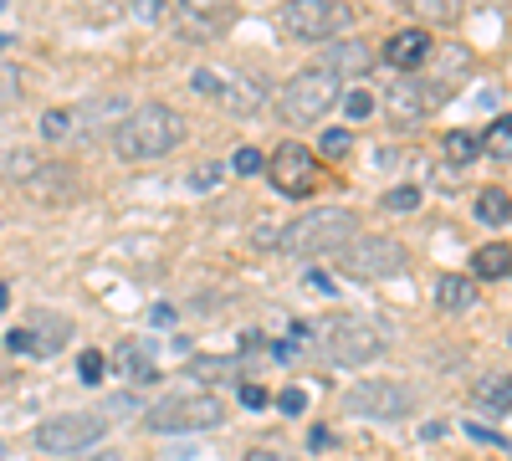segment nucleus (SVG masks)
<instances>
[{"instance_id":"nucleus-1","label":"nucleus","mask_w":512,"mask_h":461,"mask_svg":"<svg viewBox=\"0 0 512 461\" xmlns=\"http://www.w3.org/2000/svg\"><path fill=\"white\" fill-rule=\"evenodd\" d=\"M185 144V118L169 108V103H144L134 113L118 118L113 129V154L128 159V164H149V159H164Z\"/></svg>"},{"instance_id":"nucleus-2","label":"nucleus","mask_w":512,"mask_h":461,"mask_svg":"<svg viewBox=\"0 0 512 461\" xmlns=\"http://www.w3.org/2000/svg\"><path fill=\"white\" fill-rule=\"evenodd\" d=\"M354 236H359V216L349 205H313V211H303L277 231V246L287 257L313 262V257H328V251H344Z\"/></svg>"},{"instance_id":"nucleus-3","label":"nucleus","mask_w":512,"mask_h":461,"mask_svg":"<svg viewBox=\"0 0 512 461\" xmlns=\"http://www.w3.org/2000/svg\"><path fill=\"white\" fill-rule=\"evenodd\" d=\"M226 421V405L210 390H185V395H164L144 410V426L154 436H190V431H216Z\"/></svg>"},{"instance_id":"nucleus-4","label":"nucleus","mask_w":512,"mask_h":461,"mask_svg":"<svg viewBox=\"0 0 512 461\" xmlns=\"http://www.w3.org/2000/svg\"><path fill=\"white\" fill-rule=\"evenodd\" d=\"M338 98H344V82H338V72H328V67L318 62V67H303V72L287 77L277 108H282L287 123H318V118L333 113Z\"/></svg>"},{"instance_id":"nucleus-5","label":"nucleus","mask_w":512,"mask_h":461,"mask_svg":"<svg viewBox=\"0 0 512 461\" xmlns=\"http://www.w3.org/2000/svg\"><path fill=\"white\" fill-rule=\"evenodd\" d=\"M103 436H108L103 410H62L36 426V451L41 456H88Z\"/></svg>"},{"instance_id":"nucleus-6","label":"nucleus","mask_w":512,"mask_h":461,"mask_svg":"<svg viewBox=\"0 0 512 461\" xmlns=\"http://www.w3.org/2000/svg\"><path fill=\"white\" fill-rule=\"evenodd\" d=\"M318 344H323L328 364L359 369V364H374V359L384 354V328H379L374 318L344 313V318H333L328 328H318Z\"/></svg>"},{"instance_id":"nucleus-7","label":"nucleus","mask_w":512,"mask_h":461,"mask_svg":"<svg viewBox=\"0 0 512 461\" xmlns=\"http://www.w3.org/2000/svg\"><path fill=\"white\" fill-rule=\"evenodd\" d=\"M277 26L303 41V47H318V41H338L349 26H354V11L344 6V0H287Z\"/></svg>"},{"instance_id":"nucleus-8","label":"nucleus","mask_w":512,"mask_h":461,"mask_svg":"<svg viewBox=\"0 0 512 461\" xmlns=\"http://www.w3.org/2000/svg\"><path fill=\"white\" fill-rule=\"evenodd\" d=\"M349 415H364V421H405L415 410V390L405 380H390V374H369V380H354L344 395Z\"/></svg>"},{"instance_id":"nucleus-9","label":"nucleus","mask_w":512,"mask_h":461,"mask_svg":"<svg viewBox=\"0 0 512 461\" xmlns=\"http://www.w3.org/2000/svg\"><path fill=\"white\" fill-rule=\"evenodd\" d=\"M338 257H344V272L354 282H384V277H400L410 267L405 241H395V236H364V231L338 251Z\"/></svg>"},{"instance_id":"nucleus-10","label":"nucleus","mask_w":512,"mask_h":461,"mask_svg":"<svg viewBox=\"0 0 512 461\" xmlns=\"http://www.w3.org/2000/svg\"><path fill=\"white\" fill-rule=\"evenodd\" d=\"M67 344H72V318L67 313H52V308L26 313V323L6 333V349L11 354H31V359H52Z\"/></svg>"},{"instance_id":"nucleus-11","label":"nucleus","mask_w":512,"mask_h":461,"mask_svg":"<svg viewBox=\"0 0 512 461\" xmlns=\"http://www.w3.org/2000/svg\"><path fill=\"white\" fill-rule=\"evenodd\" d=\"M318 175H323V164L313 159L308 144H277L267 154V180L287 195V200H303L318 190Z\"/></svg>"},{"instance_id":"nucleus-12","label":"nucleus","mask_w":512,"mask_h":461,"mask_svg":"<svg viewBox=\"0 0 512 461\" xmlns=\"http://www.w3.org/2000/svg\"><path fill=\"white\" fill-rule=\"evenodd\" d=\"M436 103H441V88L425 72H400V77H390V88H384V108H390L395 123H405V129H415Z\"/></svg>"},{"instance_id":"nucleus-13","label":"nucleus","mask_w":512,"mask_h":461,"mask_svg":"<svg viewBox=\"0 0 512 461\" xmlns=\"http://www.w3.org/2000/svg\"><path fill=\"white\" fill-rule=\"evenodd\" d=\"M36 205H72L77 195H82V175L72 170V164H41V170H36V180H26L21 185Z\"/></svg>"},{"instance_id":"nucleus-14","label":"nucleus","mask_w":512,"mask_h":461,"mask_svg":"<svg viewBox=\"0 0 512 461\" xmlns=\"http://www.w3.org/2000/svg\"><path fill=\"white\" fill-rule=\"evenodd\" d=\"M431 52H436V41H431L425 26H405V31H395L390 41H384V62H390L395 72H415Z\"/></svg>"},{"instance_id":"nucleus-15","label":"nucleus","mask_w":512,"mask_h":461,"mask_svg":"<svg viewBox=\"0 0 512 461\" xmlns=\"http://www.w3.org/2000/svg\"><path fill=\"white\" fill-rule=\"evenodd\" d=\"M472 405H477L482 415H492V421L512 415V369H492V374H482V380L472 385Z\"/></svg>"},{"instance_id":"nucleus-16","label":"nucleus","mask_w":512,"mask_h":461,"mask_svg":"<svg viewBox=\"0 0 512 461\" xmlns=\"http://www.w3.org/2000/svg\"><path fill=\"white\" fill-rule=\"evenodd\" d=\"M477 303V282L472 277H461V272H441L436 277V308L441 313H466Z\"/></svg>"},{"instance_id":"nucleus-17","label":"nucleus","mask_w":512,"mask_h":461,"mask_svg":"<svg viewBox=\"0 0 512 461\" xmlns=\"http://www.w3.org/2000/svg\"><path fill=\"white\" fill-rule=\"evenodd\" d=\"M472 277H477V282H502V277H512V246H507V241L477 246V251H472Z\"/></svg>"},{"instance_id":"nucleus-18","label":"nucleus","mask_w":512,"mask_h":461,"mask_svg":"<svg viewBox=\"0 0 512 461\" xmlns=\"http://www.w3.org/2000/svg\"><path fill=\"white\" fill-rule=\"evenodd\" d=\"M323 67L338 72V77H344V72H369L374 67V52L364 47V41H344V36H338L333 47H328V57H323Z\"/></svg>"},{"instance_id":"nucleus-19","label":"nucleus","mask_w":512,"mask_h":461,"mask_svg":"<svg viewBox=\"0 0 512 461\" xmlns=\"http://www.w3.org/2000/svg\"><path fill=\"white\" fill-rule=\"evenodd\" d=\"M113 369L123 374V380H134V385H149V380H159V364H154V354H149L144 344H123Z\"/></svg>"},{"instance_id":"nucleus-20","label":"nucleus","mask_w":512,"mask_h":461,"mask_svg":"<svg viewBox=\"0 0 512 461\" xmlns=\"http://www.w3.org/2000/svg\"><path fill=\"white\" fill-rule=\"evenodd\" d=\"M41 159L36 149H26V144H16V149H6L0 154V180H11V185H26V180H36V170H41Z\"/></svg>"},{"instance_id":"nucleus-21","label":"nucleus","mask_w":512,"mask_h":461,"mask_svg":"<svg viewBox=\"0 0 512 461\" xmlns=\"http://www.w3.org/2000/svg\"><path fill=\"white\" fill-rule=\"evenodd\" d=\"M262 103H267L262 82H241V77H236V82H226V88H221V108H226V113H236V118H241V113L251 118Z\"/></svg>"},{"instance_id":"nucleus-22","label":"nucleus","mask_w":512,"mask_h":461,"mask_svg":"<svg viewBox=\"0 0 512 461\" xmlns=\"http://www.w3.org/2000/svg\"><path fill=\"white\" fill-rule=\"evenodd\" d=\"M477 221H482V226H507V221H512V195L497 190V185L482 190V195H477Z\"/></svg>"},{"instance_id":"nucleus-23","label":"nucleus","mask_w":512,"mask_h":461,"mask_svg":"<svg viewBox=\"0 0 512 461\" xmlns=\"http://www.w3.org/2000/svg\"><path fill=\"white\" fill-rule=\"evenodd\" d=\"M482 149H487L492 159H512V113L492 118V129L482 134Z\"/></svg>"},{"instance_id":"nucleus-24","label":"nucleus","mask_w":512,"mask_h":461,"mask_svg":"<svg viewBox=\"0 0 512 461\" xmlns=\"http://www.w3.org/2000/svg\"><path fill=\"white\" fill-rule=\"evenodd\" d=\"M77 134V113L72 108H47L41 113V139H72Z\"/></svg>"},{"instance_id":"nucleus-25","label":"nucleus","mask_w":512,"mask_h":461,"mask_svg":"<svg viewBox=\"0 0 512 461\" xmlns=\"http://www.w3.org/2000/svg\"><path fill=\"white\" fill-rule=\"evenodd\" d=\"M236 359H221V354H200V359H190V374L200 385H216V380H226V374H236L231 369Z\"/></svg>"},{"instance_id":"nucleus-26","label":"nucleus","mask_w":512,"mask_h":461,"mask_svg":"<svg viewBox=\"0 0 512 461\" xmlns=\"http://www.w3.org/2000/svg\"><path fill=\"white\" fill-rule=\"evenodd\" d=\"M477 154H482V139L477 134H466V129H451L446 134V159L451 164H472Z\"/></svg>"},{"instance_id":"nucleus-27","label":"nucleus","mask_w":512,"mask_h":461,"mask_svg":"<svg viewBox=\"0 0 512 461\" xmlns=\"http://www.w3.org/2000/svg\"><path fill=\"white\" fill-rule=\"evenodd\" d=\"M466 0H410V11L425 16V21H456Z\"/></svg>"},{"instance_id":"nucleus-28","label":"nucleus","mask_w":512,"mask_h":461,"mask_svg":"<svg viewBox=\"0 0 512 461\" xmlns=\"http://www.w3.org/2000/svg\"><path fill=\"white\" fill-rule=\"evenodd\" d=\"M384 211H395V216L420 211V190H415V185H395L390 195H384Z\"/></svg>"},{"instance_id":"nucleus-29","label":"nucleus","mask_w":512,"mask_h":461,"mask_svg":"<svg viewBox=\"0 0 512 461\" xmlns=\"http://www.w3.org/2000/svg\"><path fill=\"white\" fill-rule=\"evenodd\" d=\"M103 374H108V359H103L98 349H82V359H77V380H82V385H98Z\"/></svg>"},{"instance_id":"nucleus-30","label":"nucleus","mask_w":512,"mask_h":461,"mask_svg":"<svg viewBox=\"0 0 512 461\" xmlns=\"http://www.w3.org/2000/svg\"><path fill=\"white\" fill-rule=\"evenodd\" d=\"M11 103H21V72L11 62H0V108H11Z\"/></svg>"},{"instance_id":"nucleus-31","label":"nucleus","mask_w":512,"mask_h":461,"mask_svg":"<svg viewBox=\"0 0 512 461\" xmlns=\"http://www.w3.org/2000/svg\"><path fill=\"white\" fill-rule=\"evenodd\" d=\"M231 170H236V175H262V170H267V154H256V149L246 144V149L231 154Z\"/></svg>"},{"instance_id":"nucleus-32","label":"nucleus","mask_w":512,"mask_h":461,"mask_svg":"<svg viewBox=\"0 0 512 461\" xmlns=\"http://www.w3.org/2000/svg\"><path fill=\"white\" fill-rule=\"evenodd\" d=\"M344 113H349L354 123H369V118H374V98H369L364 88H354V93L344 98Z\"/></svg>"},{"instance_id":"nucleus-33","label":"nucleus","mask_w":512,"mask_h":461,"mask_svg":"<svg viewBox=\"0 0 512 461\" xmlns=\"http://www.w3.org/2000/svg\"><path fill=\"white\" fill-rule=\"evenodd\" d=\"M190 88H195L200 98H221V88H226V77H221V72H205V67H200V72L190 77Z\"/></svg>"},{"instance_id":"nucleus-34","label":"nucleus","mask_w":512,"mask_h":461,"mask_svg":"<svg viewBox=\"0 0 512 461\" xmlns=\"http://www.w3.org/2000/svg\"><path fill=\"white\" fill-rule=\"evenodd\" d=\"M277 410H282V415H303V410H308V390H303V385H287V390L277 395Z\"/></svg>"},{"instance_id":"nucleus-35","label":"nucleus","mask_w":512,"mask_h":461,"mask_svg":"<svg viewBox=\"0 0 512 461\" xmlns=\"http://www.w3.org/2000/svg\"><path fill=\"white\" fill-rule=\"evenodd\" d=\"M349 144H354V134H349V129H323V139H318V149H323V154H349Z\"/></svg>"},{"instance_id":"nucleus-36","label":"nucleus","mask_w":512,"mask_h":461,"mask_svg":"<svg viewBox=\"0 0 512 461\" xmlns=\"http://www.w3.org/2000/svg\"><path fill=\"white\" fill-rule=\"evenodd\" d=\"M466 436H472V441H482V446H497V451H512V441H507V436H497V431H487V426H477V421L466 426Z\"/></svg>"},{"instance_id":"nucleus-37","label":"nucleus","mask_w":512,"mask_h":461,"mask_svg":"<svg viewBox=\"0 0 512 461\" xmlns=\"http://www.w3.org/2000/svg\"><path fill=\"white\" fill-rule=\"evenodd\" d=\"M241 405H246V410H267V390L246 380V385H241Z\"/></svg>"},{"instance_id":"nucleus-38","label":"nucleus","mask_w":512,"mask_h":461,"mask_svg":"<svg viewBox=\"0 0 512 461\" xmlns=\"http://www.w3.org/2000/svg\"><path fill=\"white\" fill-rule=\"evenodd\" d=\"M308 287H313V292H323V298H333V292H338V282H333L328 272H308Z\"/></svg>"},{"instance_id":"nucleus-39","label":"nucleus","mask_w":512,"mask_h":461,"mask_svg":"<svg viewBox=\"0 0 512 461\" xmlns=\"http://www.w3.org/2000/svg\"><path fill=\"white\" fill-rule=\"evenodd\" d=\"M328 446H333V431L328 426H313L308 431V451H328Z\"/></svg>"},{"instance_id":"nucleus-40","label":"nucleus","mask_w":512,"mask_h":461,"mask_svg":"<svg viewBox=\"0 0 512 461\" xmlns=\"http://www.w3.org/2000/svg\"><path fill=\"white\" fill-rule=\"evenodd\" d=\"M216 180H221V170H216V164H205V170H195V175H190V185H200V190H210Z\"/></svg>"},{"instance_id":"nucleus-41","label":"nucleus","mask_w":512,"mask_h":461,"mask_svg":"<svg viewBox=\"0 0 512 461\" xmlns=\"http://www.w3.org/2000/svg\"><path fill=\"white\" fill-rule=\"evenodd\" d=\"M77 461H123V451H113V446H93L88 456H77Z\"/></svg>"},{"instance_id":"nucleus-42","label":"nucleus","mask_w":512,"mask_h":461,"mask_svg":"<svg viewBox=\"0 0 512 461\" xmlns=\"http://www.w3.org/2000/svg\"><path fill=\"white\" fill-rule=\"evenodd\" d=\"M246 461H277V451H251Z\"/></svg>"},{"instance_id":"nucleus-43","label":"nucleus","mask_w":512,"mask_h":461,"mask_svg":"<svg viewBox=\"0 0 512 461\" xmlns=\"http://www.w3.org/2000/svg\"><path fill=\"white\" fill-rule=\"evenodd\" d=\"M11 303V292H6V282H0V308H6Z\"/></svg>"}]
</instances>
